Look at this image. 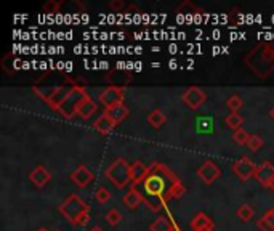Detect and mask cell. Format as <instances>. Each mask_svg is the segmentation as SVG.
I'll list each match as a JSON object with an SVG mask.
<instances>
[{
	"label": "cell",
	"instance_id": "cell-1",
	"mask_svg": "<svg viewBox=\"0 0 274 231\" xmlns=\"http://www.w3.org/2000/svg\"><path fill=\"white\" fill-rule=\"evenodd\" d=\"M145 198H162L164 201L181 198L186 188L183 181L162 162H153L149 165V173L146 180L141 183Z\"/></svg>",
	"mask_w": 274,
	"mask_h": 231
},
{
	"label": "cell",
	"instance_id": "cell-2",
	"mask_svg": "<svg viewBox=\"0 0 274 231\" xmlns=\"http://www.w3.org/2000/svg\"><path fill=\"white\" fill-rule=\"evenodd\" d=\"M245 64L258 77L266 79L274 71V45L268 42L257 43L245 57Z\"/></svg>",
	"mask_w": 274,
	"mask_h": 231
},
{
	"label": "cell",
	"instance_id": "cell-3",
	"mask_svg": "<svg viewBox=\"0 0 274 231\" xmlns=\"http://www.w3.org/2000/svg\"><path fill=\"white\" fill-rule=\"evenodd\" d=\"M60 214L72 225L85 226L90 220V206L77 195H69L60 206Z\"/></svg>",
	"mask_w": 274,
	"mask_h": 231
},
{
	"label": "cell",
	"instance_id": "cell-4",
	"mask_svg": "<svg viewBox=\"0 0 274 231\" xmlns=\"http://www.w3.org/2000/svg\"><path fill=\"white\" fill-rule=\"evenodd\" d=\"M106 178L114 184L116 188H125L127 184L131 181L130 177V164L124 159L119 158L112 162L109 167L106 169Z\"/></svg>",
	"mask_w": 274,
	"mask_h": 231
},
{
	"label": "cell",
	"instance_id": "cell-5",
	"mask_svg": "<svg viewBox=\"0 0 274 231\" xmlns=\"http://www.w3.org/2000/svg\"><path fill=\"white\" fill-rule=\"evenodd\" d=\"M88 94L85 91L83 87H72L71 94L68 95V98L64 100V103L60 106L58 113L66 117V119H72L75 116H79V108L82 105L83 98L87 97Z\"/></svg>",
	"mask_w": 274,
	"mask_h": 231
},
{
	"label": "cell",
	"instance_id": "cell-6",
	"mask_svg": "<svg viewBox=\"0 0 274 231\" xmlns=\"http://www.w3.org/2000/svg\"><path fill=\"white\" fill-rule=\"evenodd\" d=\"M124 94L125 88L124 87H117V85H111L108 88H105L100 95V103L105 106V109L108 108H114L117 105H124Z\"/></svg>",
	"mask_w": 274,
	"mask_h": 231
},
{
	"label": "cell",
	"instance_id": "cell-7",
	"mask_svg": "<svg viewBox=\"0 0 274 231\" xmlns=\"http://www.w3.org/2000/svg\"><path fill=\"white\" fill-rule=\"evenodd\" d=\"M257 169L258 165L252 162L247 156H242L238 161L233 164V172L238 175V177L242 180V181H247L250 180L252 177H255V173H257Z\"/></svg>",
	"mask_w": 274,
	"mask_h": 231
},
{
	"label": "cell",
	"instance_id": "cell-8",
	"mask_svg": "<svg viewBox=\"0 0 274 231\" xmlns=\"http://www.w3.org/2000/svg\"><path fill=\"white\" fill-rule=\"evenodd\" d=\"M181 100H183V103H186V106L190 108V109H199L205 103L207 95H205V91L202 88L193 85L190 88H186V91L183 94Z\"/></svg>",
	"mask_w": 274,
	"mask_h": 231
},
{
	"label": "cell",
	"instance_id": "cell-9",
	"mask_svg": "<svg viewBox=\"0 0 274 231\" xmlns=\"http://www.w3.org/2000/svg\"><path fill=\"white\" fill-rule=\"evenodd\" d=\"M197 177L205 184H212L215 180L221 177V169L213 161H205L199 169H197Z\"/></svg>",
	"mask_w": 274,
	"mask_h": 231
},
{
	"label": "cell",
	"instance_id": "cell-10",
	"mask_svg": "<svg viewBox=\"0 0 274 231\" xmlns=\"http://www.w3.org/2000/svg\"><path fill=\"white\" fill-rule=\"evenodd\" d=\"M255 178H257V181L263 184V187L274 190V165L268 161L260 164L257 173H255Z\"/></svg>",
	"mask_w": 274,
	"mask_h": 231
},
{
	"label": "cell",
	"instance_id": "cell-11",
	"mask_svg": "<svg viewBox=\"0 0 274 231\" xmlns=\"http://www.w3.org/2000/svg\"><path fill=\"white\" fill-rule=\"evenodd\" d=\"M71 180L74 181V184H77L79 188H85L95 180V173H93L87 165H79L77 169H74L71 173Z\"/></svg>",
	"mask_w": 274,
	"mask_h": 231
},
{
	"label": "cell",
	"instance_id": "cell-12",
	"mask_svg": "<svg viewBox=\"0 0 274 231\" xmlns=\"http://www.w3.org/2000/svg\"><path fill=\"white\" fill-rule=\"evenodd\" d=\"M149 173V167L141 162V161H135L133 164H130V177H131V184L136 187V184H141Z\"/></svg>",
	"mask_w": 274,
	"mask_h": 231
},
{
	"label": "cell",
	"instance_id": "cell-13",
	"mask_svg": "<svg viewBox=\"0 0 274 231\" xmlns=\"http://www.w3.org/2000/svg\"><path fill=\"white\" fill-rule=\"evenodd\" d=\"M29 180L35 184V187L42 188L52 180V173L47 170L43 165H35V167L29 172Z\"/></svg>",
	"mask_w": 274,
	"mask_h": 231
},
{
	"label": "cell",
	"instance_id": "cell-14",
	"mask_svg": "<svg viewBox=\"0 0 274 231\" xmlns=\"http://www.w3.org/2000/svg\"><path fill=\"white\" fill-rule=\"evenodd\" d=\"M191 228L194 231H213L215 228V223H213V220L204 214V212H199V214H196L193 221H191Z\"/></svg>",
	"mask_w": 274,
	"mask_h": 231
},
{
	"label": "cell",
	"instance_id": "cell-15",
	"mask_svg": "<svg viewBox=\"0 0 274 231\" xmlns=\"http://www.w3.org/2000/svg\"><path fill=\"white\" fill-rule=\"evenodd\" d=\"M71 88L72 87H68V85H58V87H56V90H55V94L52 95V98L47 101V105L58 111L60 106L64 103V100L68 98V95L71 94Z\"/></svg>",
	"mask_w": 274,
	"mask_h": 231
},
{
	"label": "cell",
	"instance_id": "cell-16",
	"mask_svg": "<svg viewBox=\"0 0 274 231\" xmlns=\"http://www.w3.org/2000/svg\"><path fill=\"white\" fill-rule=\"evenodd\" d=\"M105 114L117 125V124H120V122L124 121V119L130 114V111H128V108H127L125 105H117V106H114V108L105 109Z\"/></svg>",
	"mask_w": 274,
	"mask_h": 231
},
{
	"label": "cell",
	"instance_id": "cell-17",
	"mask_svg": "<svg viewBox=\"0 0 274 231\" xmlns=\"http://www.w3.org/2000/svg\"><path fill=\"white\" fill-rule=\"evenodd\" d=\"M93 128L98 132V133H101V135H109L112 130L116 128V124L111 121V119L103 113L95 122H93Z\"/></svg>",
	"mask_w": 274,
	"mask_h": 231
},
{
	"label": "cell",
	"instance_id": "cell-18",
	"mask_svg": "<svg viewBox=\"0 0 274 231\" xmlns=\"http://www.w3.org/2000/svg\"><path fill=\"white\" fill-rule=\"evenodd\" d=\"M122 201H124V204L128 209L133 210L141 204V202H145V196L141 195V191H138L136 188H130L128 193H125V195H124V199H122Z\"/></svg>",
	"mask_w": 274,
	"mask_h": 231
},
{
	"label": "cell",
	"instance_id": "cell-19",
	"mask_svg": "<svg viewBox=\"0 0 274 231\" xmlns=\"http://www.w3.org/2000/svg\"><path fill=\"white\" fill-rule=\"evenodd\" d=\"M97 109H98V105L95 103V101H93V98L90 95H87V97L83 98L82 105L79 108V117L88 119L90 116H93V114L97 113Z\"/></svg>",
	"mask_w": 274,
	"mask_h": 231
},
{
	"label": "cell",
	"instance_id": "cell-20",
	"mask_svg": "<svg viewBox=\"0 0 274 231\" xmlns=\"http://www.w3.org/2000/svg\"><path fill=\"white\" fill-rule=\"evenodd\" d=\"M149 229L151 231H175V226H173L172 220H170V218L159 217L149 225Z\"/></svg>",
	"mask_w": 274,
	"mask_h": 231
},
{
	"label": "cell",
	"instance_id": "cell-21",
	"mask_svg": "<svg viewBox=\"0 0 274 231\" xmlns=\"http://www.w3.org/2000/svg\"><path fill=\"white\" fill-rule=\"evenodd\" d=\"M146 121L153 128H159V127H162L165 124V116L160 109H154V111H151V113H149Z\"/></svg>",
	"mask_w": 274,
	"mask_h": 231
},
{
	"label": "cell",
	"instance_id": "cell-22",
	"mask_svg": "<svg viewBox=\"0 0 274 231\" xmlns=\"http://www.w3.org/2000/svg\"><path fill=\"white\" fill-rule=\"evenodd\" d=\"M224 124L228 125L230 128H233V130H239L241 125L244 124V117L239 114V113H231L230 116H226L224 119Z\"/></svg>",
	"mask_w": 274,
	"mask_h": 231
},
{
	"label": "cell",
	"instance_id": "cell-23",
	"mask_svg": "<svg viewBox=\"0 0 274 231\" xmlns=\"http://www.w3.org/2000/svg\"><path fill=\"white\" fill-rule=\"evenodd\" d=\"M226 106L230 108L231 113H239V109L244 106V100L239 95H231L226 100Z\"/></svg>",
	"mask_w": 274,
	"mask_h": 231
},
{
	"label": "cell",
	"instance_id": "cell-24",
	"mask_svg": "<svg viewBox=\"0 0 274 231\" xmlns=\"http://www.w3.org/2000/svg\"><path fill=\"white\" fill-rule=\"evenodd\" d=\"M238 217L242 220V221H249V220H252L253 218V214H255V210L249 206V204H242L239 209H238Z\"/></svg>",
	"mask_w": 274,
	"mask_h": 231
},
{
	"label": "cell",
	"instance_id": "cell-25",
	"mask_svg": "<svg viewBox=\"0 0 274 231\" xmlns=\"http://www.w3.org/2000/svg\"><path fill=\"white\" fill-rule=\"evenodd\" d=\"M106 221L111 225V226H116V225H119L120 223V220H122V214L117 210V209H111V210H108L106 212Z\"/></svg>",
	"mask_w": 274,
	"mask_h": 231
},
{
	"label": "cell",
	"instance_id": "cell-26",
	"mask_svg": "<svg viewBox=\"0 0 274 231\" xmlns=\"http://www.w3.org/2000/svg\"><path fill=\"white\" fill-rule=\"evenodd\" d=\"M55 90H56V87H34V91H35V95H39L45 103L49 101L50 98H52V95L55 94Z\"/></svg>",
	"mask_w": 274,
	"mask_h": 231
},
{
	"label": "cell",
	"instance_id": "cell-27",
	"mask_svg": "<svg viewBox=\"0 0 274 231\" xmlns=\"http://www.w3.org/2000/svg\"><path fill=\"white\" fill-rule=\"evenodd\" d=\"M95 199L100 202V204H106V202L111 199V191L106 187H100L95 191Z\"/></svg>",
	"mask_w": 274,
	"mask_h": 231
},
{
	"label": "cell",
	"instance_id": "cell-28",
	"mask_svg": "<svg viewBox=\"0 0 274 231\" xmlns=\"http://www.w3.org/2000/svg\"><path fill=\"white\" fill-rule=\"evenodd\" d=\"M164 199L162 198H145V204L153 210V212H159L162 209V204H164Z\"/></svg>",
	"mask_w": 274,
	"mask_h": 231
},
{
	"label": "cell",
	"instance_id": "cell-29",
	"mask_svg": "<svg viewBox=\"0 0 274 231\" xmlns=\"http://www.w3.org/2000/svg\"><path fill=\"white\" fill-rule=\"evenodd\" d=\"M249 133L244 130V128H239V130H236L234 135H233V140L238 143V145H247L249 142Z\"/></svg>",
	"mask_w": 274,
	"mask_h": 231
},
{
	"label": "cell",
	"instance_id": "cell-30",
	"mask_svg": "<svg viewBox=\"0 0 274 231\" xmlns=\"http://www.w3.org/2000/svg\"><path fill=\"white\" fill-rule=\"evenodd\" d=\"M247 146L250 148L252 151H258L260 148L263 146V138L260 135H250L249 142H247Z\"/></svg>",
	"mask_w": 274,
	"mask_h": 231
},
{
	"label": "cell",
	"instance_id": "cell-31",
	"mask_svg": "<svg viewBox=\"0 0 274 231\" xmlns=\"http://www.w3.org/2000/svg\"><path fill=\"white\" fill-rule=\"evenodd\" d=\"M61 7V2H58V0H49L45 5H43V12L45 13H58Z\"/></svg>",
	"mask_w": 274,
	"mask_h": 231
},
{
	"label": "cell",
	"instance_id": "cell-32",
	"mask_svg": "<svg viewBox=\"0 0 274 231\" xmlns=\"http://www.w3.org/2000/svg\"><path fill=\"white\" fill-rule=\"evenodd\" d=\"M257 226H258V229H260V231H274V228H272V226L268 223V221L263 218V217L257 221Z\"/></svg>",
	"mask_w": 274,
	"mask_h": 231
},
{
	"label": "cell",
	"instance_id": "cell-33",
	"mask_svg": "<svg viewBox=\"0 0 274 231\" xmlns=\"http://www.w3.org/2000/svg\"><path fill=\"white\" fill-rule=\"evenodd\" d=\"M263 218L268 221V223L274 228V209H269V210H266L264 212V215H263Z\"/></svg>",
	"mask_w": 274,
	"mask_h": 231
},
{
	"label": "cell",
	"instance_id": "cell-34",
	"mask_svg": "<svg viewBox=\"0 0 274 231\" xmlns=\"http://www.w3.org/2000/svg\"><path fill=\"white\" fill-rule=\"evenodd\" d=\"M124 2H122V0H112V2L109 4V8H111V10H120V8H124Z\"/></svg>",
	"mask_w": 274,
	"mask_h": 231
},
{
	"label": "cell",
	"instance_id": "cell-35",
	"mask_svg": "<svg viewBox=\"0 0 274 231\" xmlns=\"http://www.w3.org/2000/svg\"><path fill=\"white\" fill-rule=\"evenodd\" d=\"M90 231H105V229H103V228H100V226H93Z\"/></svg>",
	"mask_w": 274,
	"mask_h": 231
},
{
	"label": "cell",
	"instance_id": "cell-36",
	"mask_svg": "<svg viewBox=\"0 0 274 231\" xmlns=\"http://www.w3.org/2000/svg\"><path fill=\"white\" fill-rule=\"evenodd\" d=\"M269 116H271V117L274 119V106H272V108L269 109Z\"/></svg>",
	"mask_w": 274,
	"mask_h": 231
},
{
	"label": "cell",
	"instance_id": "cell-37",
	"mask_svg": "<svg viewBox=\"0 0 274 231\" xmlns=\"http://www.w3.org/2000/svg\"><path fill=\"white\" fill-rule=\"evenodd\" d=\"M37 231H49V229H47V228H39V229H37Z\"/></svg>",
	"mask_w": 274,
	"mask_h": 231
}]
</instances>
